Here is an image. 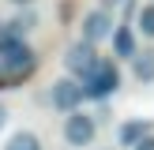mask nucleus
<instances>
[{"label": "nucleus", "mask_w": 154, "mask_h": 150, "mask_svg": "<svg viewBox=\"0 0 154 150\" xmlns=\"http://www.w3.org/2000/svg\"><path fill=\"white\" fill-rule=\"evenodd\" d=\"M34 68H38V56H34V49H30L26 41L0 38V86L26 82Z\"/></svg>", "instance_id": "f257e3e1"}, {"label": "nucleus", "mask_w": 154, "mask_h": 150, "mask_svg": "<svg viewBox=\"0 0 154 150\" xmlns=\"http://www.w3.org/2000/svg\"><path fill=\"white\" fill-rule=\"evenodd\" d=\"M83 86V98H87V101H109L113 94H117V86H120V68H117V60H98V68L94 71L87 75V79L79 82Z\"/></svg>", "instance_id": "f03ea898"}, {"label": "nucleus", "mask_w": 154, "mask_h": 150, "mask_svg": "<svg viewBox=\"0 0 154 150\" xmlns=\"http://www.w3.org/2000/svg\"><path fill=\"white\" fill-rule=\"evenodd\" d=\"M98 49L94 45H87V41H72L64 49V71H68V79H75V82H83L90 71L98 68Z\"/></svg>", "instance_id": "7ed1b4c3"}, {"label": "nucleus", "mask_w": 154, "mask_h": 150, "mask_svg": "<svg viewBox=\"0 0 154 150\" xmlns=\"http://www.w3.org/2000/svg\"><path fill=\"white\" fill-rule=\"evenodd\" d=\"M94 135H98V124H94L90 112L75 109V112L64 116V142H68L72 150H87L90 142H94Z\"/></svg>", "instance_id": "20e7f679"}, {"label": "nucleus", "mask_w": 154, "mask_h": 150, "mask_svg": "<svg viewBox=\"0 0 154 150\" xmlns=\"http://www.w3.org/2000/svg\"><path fill=\"white\" fill-rule=\"evenodd\" d=\"M113 15L109 11H102V8H90L87 15H83V22H79V41H87V45H102V41H109L113 38Z\"/></svg>", "instance_id": "39448f33"}, {"label": "nucleus", "mask_w": 154, "mask_h": 150, "mask_svg": "<svg viewBox=\"0 0 154 150\" xmlns=\"http://www.w3.org/2000/svg\"><path fill=\"white\" fill-rule=\"evenodd\" d=\"M49 101H53V109H60V112L68 116V112H75V109L83 105V101H87V98H83V86H79L75 79L60 75V79H57V82L49 86Z\"/></svg>", "instance_id": "423d86ee"}, {"label": "nucleus", "mask_w": 154, "mask_h": 150, "mask_svg": "<svg viewBox=\"0 0 154 150\" xmlns=\"http://www.w3.org/2000/svg\"><path fill=\"white\" fill-rule=\"evenodd\" d=\"M38 30V11L34 8H19L8 22H0V38H11V41H26V34Z\"/></svg>", "instance_id": "0eeeda50"}, {"label": "nucleus", "mask_w": 154, "mask_h": 150, "mask_svg": "<svg viewBox=\"0 0 154 150\" xmlns=\"http://www.w3.org/2000/svg\"><path fill=\"white\" fill-rule=\"evenodd\" d=\"M147 135H154V124H150V120H143V116L124 120V124L117 128V142H120V146H128V150H132L135 142H143Z\"/></svg>", "instance_id": "6e6552de"}, {"label": "nucleus", "mask_w": 154, "mask_h": 150, "mask_svg": "<svg viewBox=\"0 0 154 150\" xmlns=\"http://www.w3.org/2000/svg\"><path fill=\"white\" fill-rule=\"evenodd\" d=\"M113 52H117L120 60H132L135 52H139V45H135V30L132 26H113Z\"/></svg>", "instance_id": "1a4fd4ad"}, {"label": "nucleus", "mask_w": 154, "mask_h": 150, "mask_svg": "<svg viewBox=\"0 0 154 150\" xmlns=\"http://www.w3.org/2000/svg\"><path fill=\"white\" fill-rule=\"evenodd\" d=\"M4 150H45V146H42V135H38V131H30V128H19V131H11V135H8Z\"/></svg>", "instance_id": "9d476101"}, {"label": "nucleus", "mask_w": 154, "mask_h": 150, "mask_svg": "<svg viewBox=\"0 0 154 150\" xmlns=\"http://www.w3.org/2000/svg\"><path fill=\"white\" fill-rule=\"evenodd\" d=\"M132 75L139 82H154V49H139L132 56Z\"/></svg>", "instance_id": "9b49d317"}, {"label": "nucleus", "mask_w": 154, "mask_h": 150, "mask_svg": "<svg viewBox=\"0 0 154 150\" xmlns=\"http://www.w3.org/2000/svg\"><path fill=\"white\" fill-rule=\"evenodd\" d=\"M135 30H139L143 38H154V4H143L139 11H135Z\"/></svg>", "instance_id": "f8f14e48"}, {"label": "nucleus", "mask_w": 154, "mask_h": 150, "mask_svg": "<svg viewBox=\"0 0 154 150\" xmlns=\"http://www.w3.org/2000/svg\"><path fill=\"white\" fill-rule=\"evenodd\" d=\"M120 4H128V0H98V8H102V11H109V15H113V11H117V8H120Z\"/></svg>", "instance_id": "ddd939ff"}, {"label": "nucleus", "mask_w": 154, "mask_h": 150, "mask_svg": "<svg viewBox=\"0 0 154 150\" xmlns=\"http://www.w3.org/2000/svg\"><path fill=\"white\" fill-rule=\"evenodd\" d=\"M132 150H154V135H147V139H143V142H135Z\"/></svg>", "instance_id": "4468645a"}, {"label": "nucleus", "mask_w": 154, "mask_h": 150, "mask_svg": "<svg viewBox=\"0 0 154 150\" xmlns=\"http://www.w3.org/2000/svg\"><path fill=\"white\" fill-rule=\"evenodd\" d=\"M8 4H15V8H34L38 0H8Z\"/></svg>", "instance_id": "2eb2a0df"}, {"label": "nucleus", "mask_w": 154, "mask_h": 150, "mask_svg": "<svg viewBox=\"0 0 154 150\" xmlns=\"http://www.w3.org/2000/svg\"><path fill=\"white\" fill-rule=\"evenodd\" d=\"M4 124H8V105L0 101V131H4Z\"/></svg>", "instance_id": "dca6fc26"}]
</instances>
